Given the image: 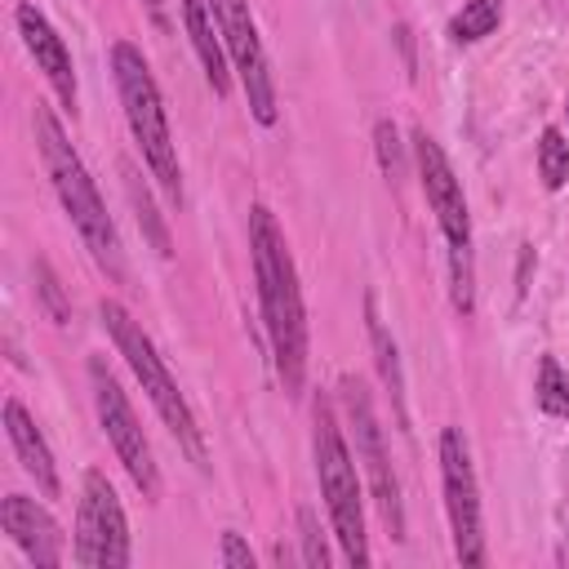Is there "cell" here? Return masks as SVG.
I'll return each mask as SVG.
<instances>
[{
    "label": "cell",
    "mask_w": 569,
    "mask_h": 569,
    "mask_svg": "<svg viewBox=\"0 0 569 569\" xmlns=\"http://www.w3.org/2000/svg\"><path fill=\"white\" fill-rule=\"evenodd\" d=\"M342 400H347V418L356 427V462L365 467V476L373 485V502H378L391 538L400 542L405 538V507H400V485H396V471H391V458H387V445H382L373 400H369L360 378H342Z\"/></svg>",
    "instance_id": "11"
},
{
    "label": "cell",
    "mask_w": 569,
    "mask_h": 569,
    "mask_svg": "<svg viewBox=\"0 0 569 569\" xmlns=\"http://www.w3.org/2000/svg\"><path fill=\"white\" fill-rule=\"evenodd\" d=\"M538 178L547 191H560L569 182V138L556 124H547L538 138Z\"/></svg>",
    "instance_id": "18"
},
{
    "label": "cell",
    "mask_w": 569,
    "mask_h": 569,
    "mask_svg": "<svg viewBox=\"0 0 569 569\" xmlns=\"http://www.w3.org/2000/svg\"><path fill=\"white\" fill-rule=\"evenodd\" d=\"M36 289H40V298H44L49 316H53L58 325H67L71 307H67V298H62V284H58V276H53V267H49L44 258H36Z\"/></svg>",
    "instance_id": "23"
},
{
    "label": "cell",
    "mask_w": 569,
    "mask_h": 569,
    "mask_svg": "<svg viewBox=\"0 0 569 569\" xmlns=\"http://www.w3.org/2000/svg\"><path fill=\"white\" fill-rule=\"evenodd\" d=\"M440 480H445V511L453 529V556L467 569H480L489 560L485 551V525H480V489L471 471V453L458 427L440 431Z\"/></svg>",
    "instance_id": "8"
},
{
    "label": "cell",
    "mask_w": 569,
    "mask_h": 569,
    "mask_svg": "<svg viewBox=\"0 0 569 569\" xmlns=\"http://www.w3.org/2000/svg\"><path fill=\"white\" fill-rule=\"evenodd\" d=\"M76 565H89V569L129 565V520L111 480L98 467L84 471V493L76 511Z\"/></svg>",
    "instance_id": "9"
},
{
    "label": "cell",
    "mask_w": 569,
    "mask_h": 569,
    "mask_svg": "<svg viewBox=\"0 0 569 569\" xmlns=\"http://www.w3.org/2000/svg\"><path fill=\"white\" fill-rule=\"evenodd\" d=\"M4 436L22 462V471L36 480V489L44 498H62V480H58V467H53V453L40 436V427L31 422V413L18 405V400H4Z\"/></svg>",
    "instance_id": "14"
},
{
    "label": "cell",
    "mask_w": 569,
    "mask_h": 569,
    "mask_svg": "<svg viewBox=\"0 0 569 569\" xmlns=\"http://www.w3.org/2000/svg\"><path fill=\"white\" fill-rule=\"evenodd\" d=\"M565 116H569V98H565Z\"/></svg>",
    "instance_id": "25"
},
{
    "label": "cell",
    "mask_w": 569,
    "mask_h": 569,
    "mask_svg": "<svg viewBox=\"0 0 569 569\" xmlns=\"http://www.w3.org/2000/svg\"><path fill=\"white\" fill-rule=\"evenodd\" d=\"M89 391H93V409H98V422H102L116 458L124 462V471L138 485V493L156 502L160 498V471H156L151 445H147L142 427L133 418V405L124 400V391H120V382H116V373L107 369L102 356H89Z\"/></svg>",
    "instance_id": "7"
},
{
    "label": "cell",
    "mask_w": 569,
    "mask_h": 569,
    "mask_svg": "<svg viewBox=\"0 0 569 569\" xmlns=\"http://www.w3.org/2000/svg\"><path fill=\"white\" fill-rule=\"evenodd\" d=\"M209 9L218 18V36H222V49H227L231 67L240 71V84H244V98H249L253 120L258 124H276V116H280L276 80H271V67H267V53H262L258 22L249 13V0H209Z\"/></svg>",
    "instance_id": "10"
},
{
    "label": "cell",
    "mask_w": 569,
    "mask_h": 569,
    "mask_svg": "<svg viewBox=\"0 0 569 569\" xmlns=\"http://www.w3.org/2000/svg\"><path fill=\"white\" fill-rule=\"evenodd\" d=\"M98 316H102V325H107V333H111V342H116V351L129 360V369H133V378L142 382V391H147V400L156 405V413H160V422L173 431V440L187 449V458L204 471L209 467V449H204V431H200V422H196V413H191V405H187V396L178 391V382L169 378V369H164V360H160V351H156V342L147 338V329L116 302V298H102L98 302Z\"/></svg>",
    "instance_id": "4"
},
{
    "label": "cell",
    "mask_w": 569,
    "mask_h": 569,
    "mask_svg": "<svg viewBox=\"0 0 569 569\" xmlns=\"http://www.w3.org/2000/svg\"><path fill=\"white\" fill-rule=\"evenodd\" d=\"M298 529H302V565L329 569V547L320 538V525H316V511L311 507H298Z\"/></svg>",
    "instance_id": "22"
},
{
    "label": "cell",
    "mask_w": 569,
    "mask_h": 569,
    "mask_svg": "<svg viewBox=\"0 0 569 569\" xmlns=\"http://www.w3.org/2000/svg\"><path fill=\"white\" fill-rule=\"evenodd\" d=\"M13 22H18V36H22L27 53H31L36 67L44 71L49 89L58 93V102L76 116V67H71V53H67L62 36L53 31V22H49L36 4H18V9H13Z\"/></svg>",
    "instance_id": "12"
},
{
    "label": "cell",
    "mask_w": 569,
    "mask_h": 569,
    "mask_svg": "<svg viewBox=\"0 0 569 569\" xmlns=\"http://www.w3.org/2000/svg\"><path fill=\"white\" fill-rule=\"evenodd\" d=\"M502 22V0H467L453 18H449V36L458 44H476L485 36H493Z\"/></svg>",
    "instance_id": "17"
},
{
    "label": "cell",
    "mask_w": 569,
    "mask_h": 569,
    "mask_svg": "<svg viewBox=\"0 0 569 569\" xmlns=\"http://www.w3.org/2000/svg\"><path fill=\"white\" fill-rule=\"evenodd\" d=\"M182 4V22H187V36H191V49L204 67V80L218 98H227L231 80H227V49H222V36H218V18L209 9V0H178Z\"/></svg>",
    "instance_id": "15"
},
{
    "label": "cell",
    "mask_w": 569,
    "mask_h": 569,
    "mask_svg": "<svg viewBox=\"0 0 569 569\" xmlns=\"http://www.w3.org/2000/svg\"><path fill=\"white\" fill-rule=\"evenodd\" d=\"M316 431H311V449H316V480H320V498L329 507L333 533L342 542V556L351 565H369V542H365V511H360V480H356V462L351 449L342 440V427L333 418V405L325 396H316Z\"/></svg>",
    "instance_id": "6"
},
{
    "label": "cell",
    "mask_w": 569,
    "mask_h": 569,
    "mask_svg": "<svg viewBox=\"0 0 569 569\" xmlns=\"http://www.w3.org/2000/svg\"><path fill=\"white\" fill-rule=\"evenodd\" d=\"M373 147H378L382 173H387L391 182H400V178H405V156H400V133H396L391 120H378V124H373Z\"/></svg>",
    "instance_id": "21"
},
{
    "label": "cell",
    "mask_w": 569,
    "mask_h": 569,
    "mask_svg": "<svg viewBox=\"0 0 569 569\" xmlns=\"http://www.w3.org/2000/svg\"><path fill=\"white\" fill-rule=\"evenodd\" d=\"M111 76H116V93H120V107H124V120H129V133L151 169V178L160 182V191L178 204L182 200V169H178V147H173V133H169V116H164V98L156 89V76L142 58L138 44L129 40H116L111 44Z\"/></svg>",
    "instance_id": "3"
},
{
    "label": "cell",
    "mask_w": 569,
    "mask_h": 569,
    "mask_svg": "<svg viewBox=\"0 0 569 569\" xmlns=\"http://www.w3.org/2000/svg\"><path fill=\"white\" fill-rule=\"evenodd\" d=\"M222 565L227 569H253V551H249V542L240 538V533H222Z\"/></svg>",
    "instance_id": "24"
},
{
    "label": "cell",
    "mask_w": 569,
    "mask_h": 569,
    "mask_svg": "<svg viewBox=\"0 0 569 569\" xmlns=\"http://www.w3.org/2000/svg\"><path fill=\"white\" fill-rule=\"evenodd\" d=\"M36 147H40V160H44V173L67 209V218L76 222L84 249L93 253V262L111 276V280H124V258H120V236H116V222L84 169V160L76 156V147L67 142L62 124L49 116V107L36 102Z\"/></svg>",
    "instance_id": "2"
},
{
    "label": "cell",
    "mask_w": 569,
    "mask_h": 569,
    "mask_svg": "<svg viewBox=\"0 0 569 569\" xmlns=\"http://www.w3.org/2000/svg\"><path fill=\"white\" fill-rule=\"evenodd\" d=\"M0 525H4V533L13 538V547L27 551L31 565H40V569L62 565V529H58V520H53L36 498H27V493H4V502H0Z\"/></svg>",
    "instance_id": "13"
},
{
    "label": "cell",
    "mask_w": 569,
    "mask_h": 569,
    "mask_svg": "<svg viewBox=\"0 0 569 569\" xmlns=\"http://www.w3.org/2000/svg\"><path fill=\"white\" fill-rule=\"evenodd\" d=\"M533 396H538V409H542V413H551V418H569V373L560 369L556 356H542V360H538Z\"/></svg>",
    "instance_id": "19"
},
{
    "label": "cell",
    "mask_w": 569,
    "mask_h": 569,
    "mask_svg": "<svg viewBox=\"0 0 569 569\" xmlns=\"http://www.w3.org/2000/svg\"><path fill=\"white\" fill-rule=\"evenodd\" d=\"M249 253H253V280L262 302L267 342L276 356V373L289 396H302L307 378V307L298 289V267L284 244V231L267 204L249 209Z\"/></svg>",
    "instance_id": "1"
},
{
    "label": "cell",
    "mask_w": 569,
    "mask_h": 569,
    "mask_svg": "<svg viewBox=\"0 0 569 569\" xmlns=\"http://www.w3.org/2000/svg\"><path fill=\"white\" fill-rule=\"evenodd\" d=\"M124 178H129V200L138 204V222H142V231L151 236L156 253H160V258H169V253H173V249H169V231H164V222L156 218V209H151V196H147V187L138 191V173H133L129 164H124Z\"/></svg>",
    "instance_id": "20"
},
{
    "label": "cell",
    "mask_w": 569,
    "mask_h": 569,
    "mask_svg": "<svg viewBox=\"0 0 569 569\" xmlns=\"http://www.w3.org/2000/svg\"><path fill=\"white\" fill-rule=\"evenodd\" d=\"M413 156H418V178H422V191H427V204L445 231V244H449V293H453V311L458 316H471L476 307V276H471V213H467V196H462V182L449 164V156L440 151V142L418 129L413 133Z\"/></svg>",
    "instance_id": "5"
},
{
    "label": "cell",
    "mask_w": 569,
    "mask_h": 569,
    "mask_svg": "<svg viewBox=\"0 0 569 569\" xmlns=\"http://www.w3.org/2000/svg\"><path fill=\"white\" fill-rule=\"evenodd\" d=\"M365 316H369V342H373V356H378V369H382V382L396 400V413H400V427H405V373H400V356H396V342L387 333V325L378 320V307L373 298L365 302Z\"/></svg>",
    "instance_id": "16"
}]
</instances>
